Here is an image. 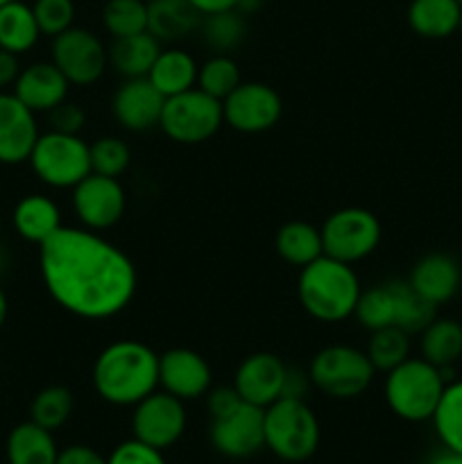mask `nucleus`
Segmentation results:
<instances>
[{"mask_svg":"<svg viewBox=\"0 0 462 464\" xmlns=\"http://www.w3.org/2000/svg\"><path fill=\"white\" fill-rule=\"evenodd\" d=\"M72 408H75V399H72L71 390L63 388V385H48V388L39 390L32 399L30 420L54 433L71 420Z\"/></svg>","mask_w":462,"mask_h":464,"instance_id":"34","label":"nucleus"},{"mask_svg":"<svg viewBox=\"0 0 462 464\" xmlns=\"http://www.w3.org/2000/svg\"><path fill=\"white\" fill-rule=\"evenodd\" d=\"M0 91H3V89H0Z\"/></svg>","mask_w":462,"mask_h":464,"instance_id":"55","label":"nucleus"},{"mask_svg":"<svg viewBox=\"0 0 462 464\" xmlns=\"http://www.w3.org/2000/svg\"><path fill=\"white\" fill-rule=\"evenodd\" d=\"M39 267L54 304L80 320L116 317L139 288L131 258L84 227H62L39 245Z\"/></svg>","mask_w":462,"mask_h":464,"instance_id":"1","label":"nucleus"},{"mask_svg":"<svg viewBox=\"0 0 462 464\" xmlns=\"http://www.w3.org/2000/svg\"><path fill=\"white\" fill-rule=\"evenodd\" d=\"M7 266H9V254H7V249H5L3 245H0V275H3V272L7 270Z\"/></svg>","mask_w":462,"mask_h":464,"instance_id":"50","label":"nucleus"},{"mask_svg":"<svg viewBox=\"0 0 462 464\" xmlns=\"http://www.w3.org/2000/svg\"><path fill=\"white\" fill-rule=\"evenodd\" d=\"M21 62H18V54L9 53V50L0 48V89L5 86H14L16 77L21 75Z\"/></svg>","mask_w":462,"mask_h":464,"instance_id":"45","label":"nucleus"},{"mask_svg":"<svg viewBox=\"0 0 462 464\" xmlns=\"http://www.w3.org/2000/svg\"><path fill=\"white\" fill-rule=\"evenodd\" d=\"M166 98L148 77L125 80L113 93L111 111L118 125L127 131H149L159 127Z\"/></svg>","mask_w":462,"mask_h":464,"instance_id":"18","label":"nucleus"},{"mask_svg":"<svg viewBox=\"0 0 462 464\" xmlns=\"http://www.w3.org/2000/svg\"><path fill=\"white\" fill-rule=\"evenodd\" d=\"M102 25L111 39L148 32L145 0H107L102 7Z\"/></svg>","mask_w":462,"mask_h":464,"instance_id":"35","label":"nucleus"},{"mask_svg":"<svg viewBox=\"0 0 462 464\" xmlns=\"http://www.w3.org/2000/svg\"><path fill=\"white\" fill-rule=\"evenodd\" d=\"M57 464H107V458H102L86 444H72V447L59 451Z\"/></svg>","mask_w":462,"mask_h":464,"instance_id":"43","label":"nucleus"},{"mask_svg":"<svg viewBox=\"0 0 462 464\" xmlns=\"http://www.w3.org/2000/svg\"><path fill=\"white\" fill-rule=\"evenodd\" d=\"M32 12H34L36 23H39L41 34L50 36V39L75 25V0H34Z\"/></svg>","mask_w":462,"mask_h":464,"instance_id":"39","label":"nucleus"},{"mask_svg":"<svg viewBox=\"0 0 462 464\" xmlns=\"http://www.w3.org/2000/svg\"><path fill=\"white\" fill-rule=\"evenodd\" d=\"M261 7L263 0H238V5H236V9H238L243 16H252V14H256Z\"/></svg>","mask_w":462,"mask_h":464,"instance_id":"48","label":"nucleus"},{"mask_svg":"<svg viewBox=\"0 0 462 464\" xmlns=\"http://www.w3.org/2000/svg\"><path fill=\"white\" fill-rule=\"evenodd\" d=\"M208 440L220 456L245 460L265 449V411L252 403H240L234 412L211 420Z\"/></svg>","mask_w":462,"mask_h":464,"instance_id":"14","label":"nucleus"},{"mask_svg":"<svg viewBox=\"0 0 462 464\" xmlns=\"http://www.w3.org/2000/svg\"><path fill=\"white\" fill-rule=\"evenodd\" d=\"M457 3H460V5H462V0H457Z\"/></svg>","mask_w":462,"mask_h":464,"instance_id":"54","label":"nucleus"},{"mask_svg":"<svg viewBox=\"0 0 462 464\" xmlns=\"http://www.w3.org/2000/svg\"><path fill=\"white\" fill-rule=\"evenodd\" d=\"M274 249L281 261L299 267V270L306 267L308 263L317 261L324 254L320 229L303 220L285 222L284 227H279L274 238Z\"/></svg>","mask_w":462,"mask_h":464,"instance_id":"29","label":"nucleus"},{"mask_svg":"<svg viewBox=\"0 0 462 464\" xmlns=\"http://www.w3.org/2000/svg\"><path fill=\"white\" fill-rule=\"evenodd\" d=\"M419 352L424 361L439 370H453L462 358V324L451 317H435L419 334Z\"/></svg>","mask_w":462,"mask_h":464,"instance_id":"27","label":"nucleus"},{"mask_svg":"<svg viewBox=\"0 0 462 464\" xmlns=\"http://www.w3.org/2000/svg\"><path fill=\"white\" fill-rule=\"evenodd\" d=\"M394 313H397V306H394L392 284L385 281L374 288L362 290L353 317L371 334V331L385 329V326H394Z\"/></svg>","mask_w":462,"mask_h":464,"instance_id":"36","label":"nucleus"},{"mask_svg":"<svg viewBox=\"0 0 462 464\" xmlns=\"http://www.w3.org/2000/svg\"><path fill=\"white\" fill-rule=\"evenodd\" d=\"M222 125H225L222 100L204 93L197 86L166 98L161 121H159L163 134L181 145L204 143L213 139Z\"/></svg>","mask_w":462,"mask_h":464,"instance_id":"8","label":"nucleus"},{"mask_svg":"<svg viewBox=\"0 0 462 464\" xmlns=\"http://www.w3.org/2000/svg\"><path fill=\"white\" fill-rule=\"evenodd\" d=\"M462 5L457 0H410L408 25L424 39H447L456 34Z\"/></svg>","mask_w":462,"mask_h":464,"instance_id":"26","label":"nucleus"},{"mask_svg":"<svg viewBox=\"0 0 462 464\" xmlns=\"http://www.w3.org/2000/svg\"><path fill=\"white\" fill-rule=\"evenodd\" d=\"M308 376L313 388L329 399H356L370 390L376 370L362 349L331 344L313 356Z\"/></svg>","mask_w":462,"mask_h":464,"instance_id":"7","label":"nucleus"},{"mask_svg":"<svg viewBox=\"0 0 462 464\" xmlns=\"http://www.w3.org/2000/svg\"><path fill=\"white\" fill-rule=\"evenodd\" d=\"M161 50V41L154 39L149 32L122 36V39H113V44L109 45V63L125 80L148 77Z\"/></svg>","mask_w":462,"mask_h":464,"instance_id":"25","label":"nucleus"},{"mask_svg":"<svg viewBox=\"0 0 462 464\" xmlns=\"http://www.w3.org/2000/svg\"><path fill=\"white\" fill-rule=\"evenodd\" d=\"M320 447V421L306 399H279L265 408V449L284 462H306Z\"/></svg>","mask_w":462,"mask_h":464,"instance_id":"5","label":"nucleus"},{"mask_svg":"<svg viewBox=\"0 0 462 464\" xmlns=\"http://www.w3.org/2000/svg\"><path fill=\"white\" fill-rule=\"evenodd\" d=\"M50 130L63 131V134H80L82 127L86 122L84 109L77 102H71V100H63L62 104L48 111Z\"/></svg>","mask_w":462,"mask_h":464,"instance_id":"41","label":"nucleus"},{"mask_svg":"<svg viewBox=\"0 0 462 464\" xmlns=\"http://www.w3.org/2000/svg\"><path fill=\"white\" fill-rule=\"evenodd\" d=\"M202 23L188 0H148V32L161 44L186 39Z\"/></svg>","mask_w":462,"mask_h":464,"instance_id":"22","label":"nucleus"},{"mask_svg":"<svg viewBox=\"0 0 462 464\" xmlns=\"http://www.w3.org/2000/svg\"><path fill=\"white\" fill-rule=\"evenodd\" d=\"M107 464H166V458H163V451H159V449L131 438L118 444L109 453Z\"/></svg>","mask_w":462,"mask_h":464,"instance_id":"40","label":"nucleus"},{"mask_svg":"<svg viewBox=\"0 0 462 464\" xmlns=\"http://www.w3.org/2000/svg\"><path fill=\"white\" fill-rule=\"evenodd\" d=\"M288 365L276 353L258 352L245 358L234 376V388L245 403L265 411L284 397V381Z\"/></svg>","mask_w":462,"mask_h":464,"instance_id":"16","label":"nucleus"},{"mask_svg":"<svg viewBox=\"0 0 462 464\" xmlns=\"http://www.w3.org/2000/svg\"><path fill=\"white\" fill-rule=\"evenodd\" d=\"M53 63L63 72L71 86H91L109 66V48L86 27H68L53 39Z\"/></svg>","mask_w":462,"mask_h":464,"instance_id":"10","label":"nucleus"},{"mask_svg":"<svg viewBox=\"0 0 462 464\" xmlns=\"http://www.w3.org/2000/svg\"><path fill=\"white\" fill-rule=\"evenodd\" d=\"M361 293L362 285L353 266L326 254L299 272V304L313 320L324 324H335L353 317Z\"/></svg>","mask_w":462,"mask_h":464,"instance_id":"3","label":"nucleus"},{"mask_svg":"<svg viewBox=\"0 0 462 464\" xmlns=\"http://www.w3.org/2000/svg\"><path fill=\"white\" fill-rule=\"evenodd\" d=\"M240 82V68L229 54H213L197 71V89L217 100H225Z\"/></svg>","mask_w":462,"mask_h":464,"instance_id":"37","label":"nucleus"},{"mask_svg":"<svg viewBox=\"0 0 462 464\" xmlns=\"http://www.w3.org/2000/svg\"><path fill=\"white\" fill-rule=\"evenodd\" d=\"M159 388L184 403L207 397L213 388L211 365L193 349H168L159 356Z\"/></svg>","mask_w":462,"mask_h":464,"instance_id":"15","label":"nucleus"},{"mask_svg":"<svg viewBox=\"0 0 462 464\" xmlns=\"http://www.w3.org/2000/svg\"><path fill=\"white\" fill-rule=\"evenodd\" d=\"M426 464H462V453L442 447L439 451H435L433 456L428 458V462Z\"/></svg>","mask_w":462,"mask_h":464,"instance_id":"47","label":"nucleus"},{"mask_svg":"<svg viewBox=\"0 0 462 464\" xmlns=\"http://www.w3.org/2000/svg\"><path fill=\"white\" fill-rule=\"evenodd\" d=\"M186 424H188V415H186L184 401L163 390H154L134 406L131 438L159 451H166L184 438Z\"/></svg>","mask_w":462,"mask_h":464,"instance_id":"11","label":"nucleus"},{"mask_svg":"<svg viewBox=\"0 0 462 464\" xmlns=\"http://www.w3.org/2000/svg\"><path fill=\"white\" fill-rule=\"evenodd\" d=\"M12 225L23 240L43 245L50 236L62 229V208L53 198L30 193L16 202L12 211Z\"/></svg>","mask_w":462,"mask_h":464,"instance_id":"21","label":"nucleus"},{"mask_svg":"<svg viewBox=\"0 0 462 464\" xmlns=\"http://www.w3.org/2000/svg\"><path fill=\"white\" fill-rule=\"evenodd\" d=\"M447 376L439 367L424 358H408L385 374L383 397L390 411L403 421H430L444 388Z\"/></svg>","mask_w":462,"mask_h":464,"instance_id":"4","label":"nucleus"},{"mask_svg":"<svg viewBox=\"0 0 462 464\" xmlns=\"http://www.w3.org/2000/svg\"><path fill=\"white\" fill-rule=\"evenodd\" d=\"M394 293V326L403 329L406 334H421L430 322L438 317V306L426 302L421 295L415 293L408 281H390Z\"/></svg>","mask_w":462,"mask_h":464,"instance_id":"32","label":"nucleus"},{"mask_svg":"<svg viewBox=\"0 0 462 464\" xmlns=\"http://www.w3.org/2000/svg\"><path fill=\"white\" fill-rule=\"evenodd\" d=\"M9 315V302H7V295H5L3 285H0V331H3L5 322H7Z\"/></svg>","mask_w":462,"mask_h":464,"instance_id":"49","label":"nucleus"},{"mask_svg":"<svg viewBox=\"0 0 462 464\" xmlns=\"http://www.w3.org/2000/svg\"><path fill=\"white\" fill-rule=\"evenodd\" d=\"M5 456L9 464H57L59 449L53 430H45L30 420L14 426L7 435Z\"/></svg>","mask_w":462,"mask_h":464,"instance_id":"23","label":"nucleus"},{"mask_svg":"<svg viewBox=\"0 0 462 464\" xmlns=\"http://www.w3.org/2000/svg\"><path fill=\"white\" fill-rule=\"evenodd\" d=\"M311 388L313 383L308 372L288 367V374H285V381H284V397L281 399H306L308 390Z\"/></svg>","mask_w":462,"mask_h":464,"instance_id":"44","label":"nucleus"},{"mask_svg":"<svg viewBox=\"0 0 462 464\" xmlns=\"http://www.w3.org/2000/svg\"><path fill=\"white\" fill-rule=\"evenodd\" d=\"M39 134L36 113L14 93L0 91V163L18 166L30 161Z\"/></svg>","mask_w":462,"mask_h":464,"instance_id":"17","label":"nucleus"},{"mask_svg":"<svg viewBox=\"0 0 462 464\" xmlns=\"http://www.w3.org/2000/svg\"><path fill=\"white\" fill-rule=\"evenodd\" d=\"M225 122L240 134H261L272 130L284 113L281 95L263 82H240L222 100Z\"/></svg>","mask_w":462,"mask_h":464,"instance_id":"12","label":"nucleus"},{"mask_svg":"<svg viewBox=\"0 0 462 464\" xmlns=\"http://www.w3.org/2000/svg\"><path fill=\"white\" fill-rule=\"evenodd\" d=\"M127 195L120 179L91 172L72 188V211L84 229L107 231L125 216Z\"/></svg>","mask_w":462,"mask_h":464,"instance_id":"13","label":"nucleus"},{"mask_svg":"<svg viewBox=\"0 0 462 464\" xmlns=\"http://www.w3.org/2000/svg\"><path fill=\"white\" fill-rule=\"evenodd\" d=\"M197 71L199 66L193 54L179 48H168L159 53L148 80L163 98H172L197 86Z\"/></svg>","mask_w":462,"mask_h":464,"instance_id":"24","label":"nucleus"},{"mask_svg":"<svg viewBox=\"0 0 462 464\" xmlns=\"http://www.w3.org/2000/svg\"><path fill=\"white\" fill-rule=\"evenodd\" d=\"M430 421L439 444L462 453V381H448Z\"/></svg>","mask_w":462,"mask_h":464,"instance_id":"31","label":"nucleus"},{"mask_svg":"<svg viewBox=\"0 0 462 464\" xmlns=\"http://www.w3.org/2000/svg\"><path fill=\"white\" fill-rule=\"evenodd\" d=\"M243 403L240 394L236 392L234 385H220V388H211L207 392V411L211 420H220L234 412L236 408Z\"/></svg>","mask_w":462,"mask_h":464,"instance_id":"42","label":"nucleus"},{"mask_svg":"<svg viewBox=\"0 0 462 464\" xmlns=\"http://www.w3.org/2000/svg\"><path fill=\"white\" fill-rule=\"evenodd\" d=\"M32 172L50 188H75L91 172V148L80 134L43 131L30 154Z\"/></svg>","mask_w":462,"mask_h":464,"instance_id":"6","label":"nucleus"},{"mask_svg":"<svg viewBox=\"0 0 462 464\" xmlns=\"http://www.w3.org/2000/svg\"><path fill=\"white\" fill-rule=\"evenodd\" d=\"M365 353L376 372L388 374L390 370H394V367L410 358V334H406L399 326H385V329L371 331Z\"/></svg>","mask_w":462,"mask_h":464,"instance_id":"33","label":"nucleus"},{"mask_svg":"<svg viewBox=\"0 0 462 464\" xmlns=\"http://www.w3.org/2000/svg\"><path fill=\"white\" fill-rule=\"evenodd\" d=\"M195 9H197L202 16H208V14L226 12V9H236L238 0H188Z\"/></svg>","mask_w":462,"mask_h":464,"instance_id":"46","label":"nucleus"},{"mask_svg":"<svg viewBox=\"0 0 462 464\" xmlns=\"http://www.w3.org/2000/svg\"><path fill=\"white\" fill-rule=\"evenodd\" d=\"M39 23H36L32 5L23 0H9L0 5V48L14 54H25L39 44Z\"/></svg>","mask_w":462,"mask_h":464,"instance_id":"28","label":"nucleus"},{"mask_svg":"<svg viewBox=\"0 0 462 464\" xmlns=\"http://www.w3.org/2000/svg\"><path fill=\"white\" fill-rule=\"evenodd\" d=\"M5 3H9V0H0V5H5Z\"/></svg>","mask_w":462,"mask_h":464,"instance_id":"52","label":"nucleus"},{"mask_svg":"<svg viewBox=\"0 0 462 464\" xmlns=\"http://www.w3.org/2000/svg\"><path fill=\"white\" fill-rule=\"evenodd\" d=\"M91 148V170L95 175L116 177L120 179L127 172L131 163V150L118 136H102V139L93 140Z\"/></svg>","mask_w":462,"mask_h":464,"instance_id":"38","label":"nucleus"},{"mask_svg":"<svg viewBox=\"0 0 462 464\" xmlns=\"http://www.w3.org/2000/svg\"><path fill=\"white\" fill-rule=\"evenodd\" d=\"M408 284L417 295L433 306L451 302L462 285V263L442 252H433L421 256L410 272Z\"/></svg>","mask_w":462,"mask_h":464,"instance_id":"20","label":"nucleus"},{"mask_svg":"<svg viewBox=\"0 0 462 464\" xmlns=\"http://www.w3.org/2000/svg\"><path fill=\"white\" fill-rule=\"evenodd\" d=\"M68 89L71 82L53 62H36L23 68L12 93L34 113H48L68 100Z\"/></svg>","mask_w":462,"mask_h":464,"instance_id":"19","label":"nucleus"},{"mask_svg":"<svg viewBox=\"0 0 462 464\" xmlns=\"http://www.w3.org/2000/svg\"><path fill=\"white\" fill-rule=\"evenodd\" d=\"M320 234L326 256L353 266V263L365 261L379 249L383 229H380L379 218L371 211L347 207L331 213L322 225Z\"/></svg>","mask_w":462,"mask_h":464,"instance_id":"9","label":"nucleus"},{"mask_svg":"<svg viewBox=\"0 0 462 464\" xmlns=\"http://www.w3.org/2000/svg\"><path fill=\"white\" fill-rule=\"evenodd\" d=\"M199 30L208 48L216 50L217 54H229L247 36V16H243L238 9L208 14V16H202Z\"/></svg>","mask_w":462,"mask_h":464,"instance_id":"30","label":"nucleus"},{"mask_svg":"<svg viewBox=\"0 0 462 464\" xmlns=\"http://www.w3.org/2000/svg\"><path fill=\"white\" fill-rule=\"evenodd\" d=\"M0 227H3V218H0Z\"/></svg>","mask_w":462,"mask_h":464,"instance_id":"53","label":"nucleus"},{"mask_svg":"<svg viewBox=\"0 0 462 464\" xmlns=\"http://www.w3.org/2000/svg\"><path fill=\"white\" fill-rule=\"evenodd\" d=\"M93 388L111 406H131L159 390V353L140 340H116L93 362Z\"/></svg>","mask_w":462,"mask_h":464,"instance_id":"2","label":"nucleus"},{"mask_svg":"<svg viewBox=\"0 0 462 464\" xmlns=\"http://www.w3.org/2000/svg\"><path fill=\"white\" fill-rule=\"evenodd\" d=\"M457 32L462 34V12H460V23H457Z\"/></svg>","mask_w":462,"mask_h":464,"instance_id":"51","label":"nucleus"}]
</instances>
